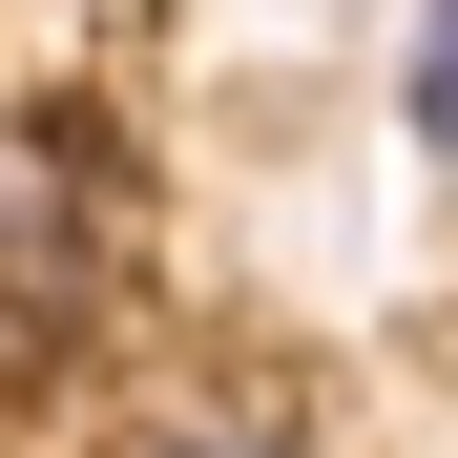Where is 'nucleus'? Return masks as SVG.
<instances>
[{
    "label": "nucleus",
    "instance_id": "1",
    "mask_svg": "<svg viewBox=\"0 0 458 458\" xmlns=\"http://www.w3.org/2000/svg\"><path fill=\"white\" fill-rule=\"evenodd\" d=\"M84 271H105V167H84L63 125H21V146H0V313L63 334V292H84Z\"/></svg>",
    "mask_w": 458,
    "mask_h": 458
},
{
    "label": "nucleus",
    "instance_id": "2",
    "mask_svg": "<svg viewBox=\"0 0 458 458\" xmlns=\"http://www.w3.org/2000/svg\"><path fill=\"white\" fill-rule=\"evenodd\" d=\"M396 125L458 146V0H417V63H396Z\"/></svg>",
    "mask_w": 458,
    "mask_h": 458
},
{
    "label": "nucleus",
    "instance_id": "3",
    "mask_svg": "<svg viewBox=\"0 0 458 458\" xmlns=\"http://www.w3.org/2000/svg\"><path fill=\"white\" fill-rule=\"evenodd\" d=\"M146 458H313V437H271V417H188V437H146Z\"/></svg>",
    "mask_w": 458,
    "mask_h": 458
},
{
    "label": "nucleus",
    "instance_id": "4",
    "mask_svg": "<svg viewBox=\"0 0 458 458\" xmlns=\"http://www.w3.org/2000/svg\"><path fill=\"white\" fill-rule=\"evenodd\" d=\"M21 354H42V334H21V313H0V375H21Z\"/></svg>",
    "mask_w": 458,
    "mask_h": 458
}]
</instances>
